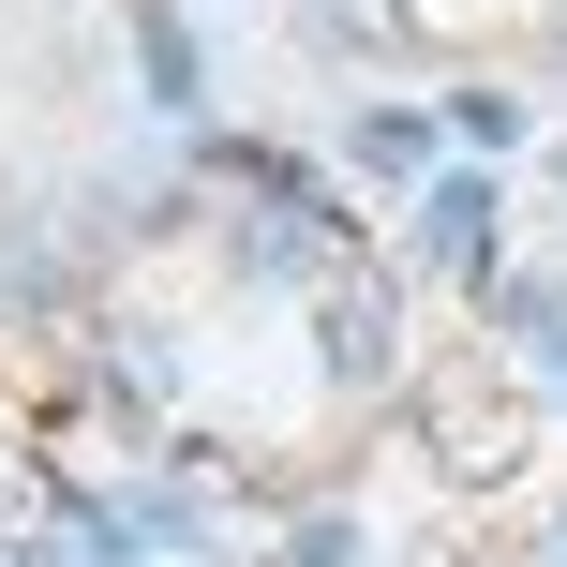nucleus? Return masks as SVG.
<instances>
[{"instance_id": "nucleus-2", "label": "nucleus", "mask_w": 567, "mask_h": 567, "mask_svg": "<svg viewBox=\"0 0 567 567\" xmlns=\"http://www.w3.org/2000/svg\"><path fill=\"white\" fill-rule=\"evenodd\" d=\"M389 359H403L389 284H373V269H329V373H343V389H389Z\"/></svg>"}, {"instance_id": "nucleus-4", "label": "nucleus", "mask_w": 567, "mask_h": 567, "mask_svg": "<svg viewBox=\"0 0 567 567\" xmlns=\"http://www.w3.org/2000/svg\"><path fill=\"white\" fill-rule=\"evenodd\" d=\"M135 60H150V90H165V120H195V45H179V16H135Z\"/></svg>"}, {"instance_id": "nucleus-7", "label": "nucleus", "mask_w": 567, "mask_h": 567, "mask_svg": "<svg viewBox=\"0 0 567 567\" xmlns=\"http://www.w3.org/2000/svg\"><path fill=\"white\" fill-rule=\"evenodd\" d=\"M553 179H567V150H553Z\"/></svg>"}, {"instance_id": "nucleus-3", "label": "nucleus", "mask_w": 567, "mask_h": 567, "mask_svg": "<svg viewBox=\"0 0 567 567\" xmlns=\"http://www.w3.org/2000/svg\"><path fill=\"white\" fill-rule=\"evenodd\" d=\"M343 150H359V179H433V105H359Z\"/></svg>"}, {"instance_id": "nucleus-1", "label": "nucleus", "mask_w": 567, "mask_h": 567, "mask_svg": "<svg viewBox=\"0 0 567 567\" xmlns=\"http://www.w3.org/2000/svg\"><path fill=\"white\" fill-rule=\"evenodd\" d=\"M419 269H433V284H493V179H478V165H449V179L419 195Z\"/></svg>"}, {"instance_id": "nucleus-6", "label": "nucleus", "mask_w": 567, "mask_h": 567, "mask_svg": "<svg viewBox=\"0 0 567 567\" xmlns=\"http://www.w3.org/2000/svg\"><path fill=\"white\" fill-rule=\"evenodd\" d=\"M538 373H553V389H567V343H538Z\"/></svg>"}, {"instance_id": "nucleus-5", "label": "nucleus", "mask_w": 567, "mask_h": 567, "mask_svg": "<svg viewBox=\"0 0 567 567\" xmlns=\"http://www.w3.org/2000/svg\"><path fill=\"white\" fill-rule=\"evenodd\" d=\"M449 120H463V150H508L523 135V90H449Z\"/></svg>"}]
</instances>
